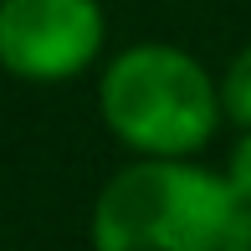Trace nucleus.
I'll use <instances>...</instances> for the list:
<instances>
[{
    "label": "nucleus",
    "mask_w": 251,
    "mask_h": 251,
    "mask_svg": "<svg viewBox=\"0 0 251 251\" xmlns=\"http://www.w3.org/2000/svg\"><path fill=\"white\" fill-rule=\"evenodd\" d=\"M102 0H0V72L56 87L102 62Z\"/></svg>",
    "instance_id": "obj_3"
},
{
    "label": "nucleus",
    "mask_w": 251,
    "mask_h": 251,
    "mask_svg": "<svg viewBox=\"0 0 251 251\" xmlns=\"http://www.w3.org/2000/svg\"><path fill=\"white\" fill-rule=\"evenodd\" d=\"M102 251H251V205L200 154H128L93 200Z\"/></svg>",
    "instance_id": "obj_1"
},
{
    "label": "nucleus",
    "mask_w": 251,
    "mask_h": 251,
    "mask_svg": "<svg viewBox=\"0 0 251 251\" xmlns=\"http://www.w3.org/2000/svg\"><path fill=\"white\" fill-rule=\"evenodd\" d=\"M226 179H231V190L251 205V128H236V144H231V154H226Z\"/></svg>",
    "instance_id": "obj_5"
},
{
    "label": "nucleus",
    "mask_w": 251,
    "mask_h": 251,
    "mask_svg": "<svg viewBox=\"0 0 251 251\" xmlns=\"http://www.w3.org/2000/svg\"><path fill=\"white\" fill-rule=\"evenodd\" d=\"M98 118L128 154H205L226 128L221 77L190 47L133 41L98 72Z\"/></svg>",
    "instance_id": "obj_2"
},
{
    "label": "nucleus",
    "mask_w": 251,
    "mask_h": 251,
    "mask_svg": "<svg viewBox=\"0 0 251 251\" xmlns=\"http://www.w3.org/2000/svg\"><path fill=\"white\" fill-rule=\"evenodd\" d=\"M221 108H226V123H231V128H251V41L221 72Z\"/></svg>",
    "instance_id": "obj_4"
}]
</instances>
